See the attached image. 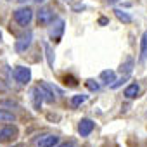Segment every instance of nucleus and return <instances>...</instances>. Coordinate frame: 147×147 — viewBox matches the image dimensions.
<instances>
[{
    "instance_id": "3",
    "label": "nucleus",
    "mask_w": 147,
    "mask_h": 147,
    "mask_svg": "<svg viewBox=\"0 0 147 147\" xmlns=\"http://www.w3.org/2000/svg\"><path fill=\"white\" fill-rule=\"evenodd\" d=\"M14 80L21 85H26L30 80H31V69L30 67H24V66H18L14 69Z\"/></svg>"
},
{
    "instance_id": "22",
    "label": "nucleus",
    "mask_w": 147,
    "mask_h": 147,
    "mask_svg": "<svg viewBox=\"0 0 147 147\" xmlns=\"http://www.w3.org/2000/svg\"><path fill=\"white\" fill-rule=\"evenodd\" d=\"M107 2H109V4H116V2H118V0H107Z\"/></svg>"
},
{
    "instance_id": "8",
    "label": "nucleus",
    "mask_w": 147,
    "mask_h": 147,
    "mask_svg": "<svg viewBox=\"0 0 147 147\" xmlns=\"http://www.w3.org/2000/svg\"><path fill=\"white\" fill-rule=\"evenodd\" d=\"M59 144V137L57 135H45L38 140V145L40 147H54Z\"/></svg>"
},
{
    "instance_id": "14",
    "label": "nucleus",
    "mask_w": 147,
    "mask_h": 147,
    "mask_svg": "<svg viewBox=\"0 0 147 147\" xmlns=\"http://www.w3.org/2000/svg\"><path fill=\"white\" fill-rule=\"evenodd\" d=\"M114 14H116V18H118L119 21H123V23H131V16L126 14V12H123V11H119V9H116Z\"/></svg>"
},
{
    "instance_id": "7",
    "label": "nucleus",
    "mask_w": 147,
    "mask_h": 147,
    "mask_svg": "<svg viewBox=\"0 0 147 147\" xmlns=\"http://www.w3.org/2000/svg\"><path fill=\"white\" fill-rule=\"evenodd\" d=\"M94 126H95V123L92 119H82L80 125H78V131H80L82 137H88L94 131Z\"/></svg>"
},
{
    "instance_id": "2",
    "label": "nucleus",
    "mask_w": 147,
    "mask_h": 147,
    "mask_svg": "<svg viewBox=\"0 0 147 147\" xmlns=\"http://www.w3.org/2000/svg\"><path fill=\"white\" fill-rule=\"evenodd\" d=\"M36 88H38V94H40L42 100H45V102H49V104H52V102L55 100V97H54V87H52V85H49V83H45V82H40V85H38Z\"/></svg>"
},
{
    "instance_id": "20",
    "label": "nucleus",
    "mask_w": 147,
    "mask_h": 147,
    "mask_svg": "<svg viewBox=\"0 0 147 147\" xmlns=\"http://www.w3.org/2000/svg\"><path fill=\"white\" fill-rule=\"evenodd\" d=\"M54 147H55V145H54ZM57 147H73V144H71V142H66V144H59Z\"/></svg>"
},
{
    "instance_id": "19",
    "label": "nucleus",
    "mask_w": 147,
    "mask_h": 147,
    "mask_svg": "<svg viewBox=\"0 0 147 147\" xmlns=\"http://www.w3.org/2000/svg\"><path fill=\"white\" fill-rule=\"evenodd\" d=\"M87 87H88L90 90H94V92H97V90L100 88V85H99V83H95L94 80H87Z\"/></svg>"
},
{
    "instance_id": "16",
    "label": "nucleus",
    "mask_w": 147,
    "mask_h": 147,
    "mask_svg": "<svg viewBox=\"0 0 147 147\" xmlns=\"http://www.w3.org/2000/svg\"><path fill=\"white\" fill-rule=\"evenodd\" d=\"M31 99H33V104H35V107L38 109V107H40V104H42V97H40V94H38V88H36V87L31 90Z\"/></svg>"
},
{
    "instance_id": "6",
    "label": "nucleus",
    "mask_w": 147,
    "mask_h": 147,
    "mask_svg": "<svg viewBox=\"0 0 147 147\" xmlns=\"http://www.w3.org/2000/svg\"><path fill=\"white\" fill-rule=\"evenodd\" d=\"M16 133H18V130H16V126H12V125H4V126H0V142H5V140L14 138Z\"/></svg>"
},
{
    "instance_id": "10",
    "label": "nucleus",
    "mask_w": 147,
    "mask_h": 147,
    "mask_svg": "<svg viewBox=\"0 0 147 147\" xmlns=\"http://www.w3.org/2000/svg\"><path fill=\"white\" fill-rule=\"evenodd\" d=\"M138 92H140V87L137 85V83H131V85H128L126 88H125V97L126 99H133V97H137L138 95Z\"/></svg>"
},
{
    "instance_id": "24",
    "label": "nucleus",
    "mask_w": 147,
    "mask_h": 147,
    "mask_svg": "<svg viewBox=\"0 0 147 147\" xmlns=\"http://www.w3.org/2000/svg\"><path fill=\"white\" fill-rule=\"evenodd\" d=\"M144 36H145V38H147V31H145V33H144Z\"/></svg>"
},
{
    "instance_id": "5",
    "label": "nucleus",
    "mask_w": 147,
    "mask_h": 147,
    "mask_svg": "<svg viewBox=\"0 0 147 147\" xmlns=\"http://www.w3.org/2000/svg\"><path fill=\"white\" fill-rule=\"evenodd\" d=\"M31 40H33V33H31V31H28L26 35L19 36V38L16 40V50H18V52H26V49L31 45Z\"/></svg>"
},
{
    "instance_id": "13",
    "label": "nucleus",
    "mask_w": 147,
    "mask_h": 147,
    "mask_svg": "<svg viewBox=\"0 0 147 147\" xmlns=\"http://www.w3.org/2000/svg\"><path fill=\"white\" fill-rule=\"evenodd\" d=\"M147 59V38L142 36V42H140V62H145Z\"/></svg>"
},
{
    "instance_id": "9",
    "label": "nucleus",
    "mask_w": 147,
    "mask_h": 147,
    "mask_svg": "<svg viewBox=\"0 0 147 147\" xmlns=\"http://www.w3.org/2000/svg\"><path fill=\"white\" fill-rule=\"evenodd\" d=\"M62 31H64V21H62V19H57L55 28H52V30H50V36H52L55 42H59V40H61V35H62Z\"/></svg>"
},
{
    "instance_id": "21",
    "label": "nucleus",
    "mask_w": 147,
    "mask_h": 147,
    "mask_svg": "<svg viewBox=\"0 0 147 147\" xmlns=\"http://www.w3.org/2000/svg\"><path fill=\"white\" fill-rule=\"evenodd\" d=\"M99 23H100V24H106V23H107V19H106V18H100V21H99Z\"/></svg>"
},
{
    "instance_id": "27",
    "label": "nucleus",
    "mask_w": 147,
    "mask_h": 147,
    "mask_svg": "<svg viewBox=\"0 0 147 147\" xmlns=\"http://www.w3.org/2000/svg\"><path fill=\"white\" fill-rule=\"evenodd\" d=\"M0 38H2V33H0Z\"/></svg>"
},
{
    "instance_id": "11",
    "label": "nucleus",
    "mask_w": 147,
    "mask_h": 147,
    "mask_svg": "<svg viewBox=\"0 0 147 147\" xmlns=\"http://www.w3.org/2000/svg\"><path fill=\"white\" fill-rule=\"evenodd\" d=\"M100 80H104V82L109 85V83L116 82V73H114L113 69H106V71H102V73H100Z\"/></svg>"
},
{
    "instance_id": "12",
    "label": "nucleus",
    "mask_w": 147,
    "mask_h": 147,
    "mask_svg": "<svg viewBox=\"0 0 147 147\" xmlns=\"http://www.w3.org/2000/svg\"><path fill=\"white\" fill-rule=\"evenodd\" d=\"M12 121H16V116L11 111L0 109V123H12Z\"/></svg>"
},
{
    "instance_id": "17",
    "label": "nucleus",
    "mask_w": 147,
    "mask_h": 147,
    "mask_svg": "<svg viewBox=\"0 0 147 147\" xmlns=\"http://www.w3.org/2000/svg\"><path fill=\"white\" fill-rule=\"evenodd\" d=\"M43 47H45V52H47V61H49V66H54V55H52L54 52H52V47H50L49 43H45Z\"/></svg>"
},
{
    "instance_id": "26",
    "label": "nucleus",
    "mask_w": 147,
    "mask_h": 147,
    "mask_svg": "<svg viewBox=\"0 0 147 147\" xmlns=\"http://www.w3.org/2000/svg\"><path fill=\"white\" fill-rule=\"evenodd\" d=\"M19 2H26V0H19Z\"/></svg>"
},
{
    "instance_id": "25",
    "label": "nucleus",
    "mask_w": 147,
    "mask_h": 147,
    "mask_svg": "<svg viewBox=\"0 0 147 147\" xmlns=\"http://www.w3.org/2000/svg\"><path fill=\"white\" fill-rule=\"evenodd\" d=\"M36 2H38V4H40V2H43V0H36Z\"/></svg>"
},
{
    "instance_id": "1",
    "label": "nucleus",
    "mask_w": 147,
    "mask_h": 147,
    "mask_svg": "<svg viewBox=\"0 0 147 147\" xmlns=\"http://www.w3.org/2000/svg\"><path fill=\"white\" fill-rule=\"evenodd\" d=\"M33 19V11L30 7H23V9H18L14 12V21L19 24V26H28Z\"/></svg>"
},
{
    "instance_id": "23",
    "label": "nucleus",
    "mask_w": 147,
    "mask_h": 147,
    "mask_svg": "<svg viewBox=\"0 0 147 147\" xmlns=\"http://www.w3.org/2000/svg\"><path fill=\"white\" fill-rule=\"evenodd\" d=\"M12 147H24V145H12Z\"/></svg>"
},
{
    "instance_id": "4",
    "label": "nucleus",
    "mask_w": 147,
    "mask_h": 147,
    "mask_svg": "<svg viewBox=\"0 0 147 147\" xmlns=\"http://www.w3.org/2000/svg\"><path fill=\"white\" fill-rule=\"evenodd\" d=\"M54 11L50 9V7H43V9H40L38 11V24H50L52 21H54Z\"/></svg>"
},
{
    "instance_id": "18",
    "label": "nucleus",
    "mask_w": 147,
    "mask_h": 147,
    "mask_svg": "<svg viewBox=\"0 0 147 147\" xmlns=\"http://www.w3.org/2000/svg\"><path fill=\"white\" fill-rule=\"evenodd\" d=\"M131 66H133V61L128 59L125 66H121V73H125V75H130V71H131Z\"/></svg>"
},
{
    "instance_id": "15",
    "label": "nucleus",
    "mask_w": 147,
    "mask_h": 147,
    "mask_svg": "<svg viewBox=\"0 0 147 147\" xmlns=\"http://www.w3.org/2000/svg\"><path fill=\"white\" fill-rule=\"evenodd\" d=\"M87 100V95H73L71 97V106L73 107H78L80 104H83Z\"/></svg>"
}]
</instances>
